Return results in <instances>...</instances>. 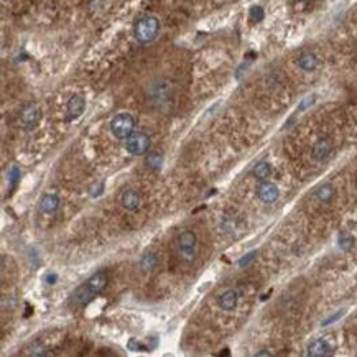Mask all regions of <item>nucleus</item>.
<instances>
[{
	"label": "nucleus",
	"mask_w": 357,
	"mask_h": 357,
	"mask_svg": "<svg viewBox=\"0 0 357 357\" xmlns=\"http://www.w3.org/2000/svg\"><path fill=\"white\" fill-rule=\"evenodd\" d=\"M251 20H254V22H262L264 20V17H265V12H264V9L262 7H252L251 9Z\"/></svg>",
	"instance_id": "21"
},
{
	"label": "nucleus",
	"mask_w": 357,
	"mask_h": 357,
	"mask_svg": "<svg viewBox=\"0 0 357 357\" xmlns=\"http://www.w3.org/2000/svg\"><path fill=\"white\" fill-rule=\"evenodd\" d=\"M66 107H68L69 118H77V117H81L82 112H84L86 100L82 96H79V94H74V96H71V99L68 100Z\"/></svg>",
	"instance_id": "11"
},
{
	"label": "nucleus",
	"mask_w": 357,
	"mask_h": 357,
	"mask_svg": "<svg viewBox=\"0 0 357 357\" xmlns=\"http://www.w3.org/2000/svg\"><path fill=\"white\" fill-rule=\"evenodd\" d=\"M314 96H309V97H306L305 100H303V102L300 104V107H298V110H305V109H308V105H311L313 102H314Z\"/></svg>",
	"instance_id": "26"
},
{
	"label": "nucleus",
	"mask_w": 357,
	"mask_h": 357,
	"mask_svg": "<svg viewBox=\"0 0 357 357\" xmlns=\"http://www.w3.org/2000/svg\"><path fill=\"white\" fill-rule=\"evenodd\" d=\"M176 252L180 259L191 264L198 257V239L191 230H183L176 239Z\"/></svg>",
	"instance_id": "3"
},
{
	"label": "nucleus",
	"mask_w": 357,
	"mask_h": 357,
	"mask_svg": "<svg viewBox=\"0 0 357 357\" xmlns=\"http://www.w3.org/2000/svg\"><path fill=\"white\" fill-rule=\"evenodd\" d=\"M134 130H135V118L130 114H127V112L117 114L110 121V132L114 134L115 139L127 140L129 137L134 134Z\"/></svg>",
	"instance_id": "4"
},
{
	"label": "nucleus",
	"mask_w": 357,
	"mask_h": 357,
	"mask_svg": "<svg viewBox=\"0 0 357 357\" xmlns=\"http://www.w3.org/2000/svg\"><path fill=\"white\" fill-rule=\"evenodd\" d=\"M278 188L273 183H262L257 188V196L264 203H275L278 199Z\"/></svg>",
	"instance_id": "10"
},
{
	"label": "nucleus",
	"mask_w": 357,
	"mask_h": 357,
	"mask_svg": "<svg viewBox=\"0 0 357 357\" xmlns=\"http://www.w3.org/2000/svg\"><path fill=\"white\" fill-rule=\"evenodd\" d=\"M298 66L303 71H314L318 68V58L313 53H303L298 58Z\"/></svg>",
	"instance_id": "15"
},
{
	"label": "nucleus",
	"mask_w": 357,
	"mask_h": 357,
	"mask_svg": "<svg viewBox=\"0 0 357 357\" xmlns=\"http://www.w3.org/2000/svg\"><path fill=\"white\" fill-rule=\"evenodd\" d=\"M352 246H354V237L346 234V232H342V234L339 235V247H341L342 251H349Z\"/></svg>",
	"instance_id": "20"
},
{
	"label": "nucleus",
	"mask_w": 357,
	"mask_h": 357,
	"mask_svg": "<svg viewBox=\"0 0 357 357\" xmlns=\"http://www.w3.org/2000/svg\"><path fill=\"white\" fill-rule=\"evenodd\" d=\"M316 196L319 201H323V203H329L332 199V196H334V188H332L331 184H323V186L318 188Z\"/></svg>",
	"instance_id": "19"
},
{
	"label": "nucleus",
	"mask_w": 357,
	"mask_h": 357,
	"mask_svg": "<svg viewBox=\"0 0 357 357\" xmlns=\"http://www.w3.org/2000/svg\"><path fill=\"white\" fill-rule=\"evenodd\" d=\"M252 175L257 178V180H267L270 175H272V166L270 163H267V162H260L254 166V170H252Z\"/></svg>",
	"instance_id": "17"
},
{
	"label": "nucleus",
	"mask_w": 357,
	"mask_h": 357,
	"mask_svg": "<svg viewBox=\"0 0 357 357\" xmlns=\"http://www.w3.org/2000/svg\"><path fill=\"white\" fill-rule=\"evenodd\" d=\"M237 301H239L237 291L227 290V291H224L221 296H219L217 305H219V308H221V309H224V311H232V309L237 306Z\"/></svg>",
	"instance_id": "12"
},
{
	"label": "nucleus",
	"mask_w": 357,
	"mask_h": 357,
	"mask_svg": "<svg viewBox=\"0 0 357 357\" xmlns=\"http://www.w3.org/2000/svg\"><path fill=\"white\" fill-rule=\"evenodd\" d=\"M255 255H257V252H255V251L251 252V254H247V255H244V257L239 260V265H241V267H247V265L251 264V262L255 259Z\"/></svg>",
	"instance_id": "23"
},
{
	"label": "nucleus",
	"mask_w": 357,
	"mask_h": 357,
	"mask_svg": "<svg viewBox=\"0 0 357 357\" xmlns=\"http://www.w3.org/2000/svg\"><path fill=\"white\" fill-rule=\"evenodd\" d=\"M56 280H58V275H56V273H48V275L45 277V282L48 283V285H55Z\"/></svg>",
	"instance_id": "28"
},
{
	"label": "nucleus",
	"mask_w": 357,
	"mask_h": 357,
	"mask_svg": "<svg viewBox=\"0 0 357 357\" xmlns=\"http://www.w3.org/2000/svg\"><path fill=\"white\" fill-rule=\"evenodd\" d=\"M126 148L130 155H145L150 148V137L144 132H134L126 140Z\"/></svg>",
	"instance_id": "6"
},
{
	"label": "nucleus",
	"mask_w": 357,
	"mask_h": 357,
	"mask_svg": "<svg viewBox=\"0 0 357 357\" xmlns=\"http://www.w3.org/2000/svg\"><path fill=\"white\" fill-rule=\"evenodd\" d=\"M38 207H40V211L45 212V214L55 212V211H58V207H59V198L56 194H51V193L45 194L43 198L40 199Z\"/></svg>",
	"instance_id": "13"
},
{
	"label": "nucleus",
	"mask_w": 357,
	"mask_h": 357,
	"mask_svg": "<svg viewBox=\"0 0 357 357\" xmlns=\"http://www.w3.org/2000/svg\"><path fill=\"white\" fill-rule=\"evenodd\" d=\"M19 178H20V170L17 168V166H12V168L9 170V181L12 184H17Z\"/></svg>",
	"instance_id": "22"
},
{
	"label": "nucleus",
	"mask_w": 357,
	"mask_h": 357,
	"mask_svg": "<svg viewBox=\"0 0 357 357\" xmlns=\"http://www.w3.org/2000/svg\"><path fill=\"white\" fill-rule=\"evenodd\" d=\"M145 165L150 170H160L163 165V155L160 152H150L145 158Z\"/></svg>",
	"instance_id": "18"
},
{
	"label": "nucleus",
	"mask_w": 357,
	"mask_h": 357,
	"mask_svg": "<svg viewBox=\"0 0 357 357\" xmlns=\"http://www.w3.org/2000/svg\"><path fill=\"white\" fill-rule=\"evenodd\" d=\"M118 201H121L122 207H126L127 211H137L142 204L140 194L137 193L135 189H124Z\"/></svg>",
	"instance_id": "7"
},
{
	"label": "nucleus",
	"mask_w": 357,
	"mask_h": 357,
	"mask_svg": "<svg viewBox=\"0 0 357 357\" xmlns=\"http://www.w3.org/2000/svg\"><path fill=\"white\" fill-rule=\"evenodd\" d=\"M41 121V109L37 104H27L19 112V126L23 130H33Z\"/></svg>",
	"instance_id": "5"
},
{
	"label": "nucleus",
	"mask_w": 357,
	"mask_h": 357,
	"mask_svg": "<svg viewBox=\"0 0 357 357\" xmlns=\"http://www.w3.org/2000/svg\"><path fill=\"white\" fill-rule=\"evenodd\" d=\"M332 150V144L329 139H319L313 147V157L316 160H324L329 155V152Z\"/></svg>",
	"instance_id": "14"
},
{
	"label": "nucleus",
	"mask_w": 357,
	"mask_h": 357,
	"mask_svg": "<svg viewBox=\"0 0 357 357\" xmlns=\"http://www.w3.org/2000/svg\"><path fill=\"white\" fill-rule=\"evenodd\" d=\"M33 350H30V354L32 355H46V349L43 346H40V344H33Z\"/></svg>",
	"instance_id": "25"
},
{
	"label": "nucleus",
	"mask_w": 357,
	"mask_h": 357,
	"mask_svg": "<svg viewBox=\"0 0 357 357\" xmlns=\"http://www.w3.org/2000/svg\"><path fill=\"white\" fill-rule=\"evenodd\" d=\"M344 313H346V311H344V309H341V311H337V313H334V314H332V316H329V318H326V319L323 321V326H328V324H331V323H334V321H336V319H339V318H341V316H344Z\"/></svg>",
	"instance_id": "24"
},
{
	"label": "nucleus",
	"mask_w": 357,
	"mask_h": 357,
	"mask_svg": "<svg viewBox=\"0 0 357 357\" xmlns=\"http://www.w3.org/2000/svg\"><path fill=\"white\" fill-rule=\"evenodd\" d=\"M157 265H158V257L155 255V252H145L144 255H142V259H140L142 270L152 272Z\"/></svg>",
	"instance_id": "16"
},
{
	"label": "nucleus",
	"mask_w": 357,
	"mask_h": 357,
	"mask_svg": "<svg viewBox=\"0 0 357 357\" xmlns=\"http://www.w3.org/2000/svg\"><path fill=\"white\" fill-rule=\"evenodd\" d=\"M160 33V20L155 15H144L135 22L134 37L140 43H150Z\"/></svg>",
	"instance_id": "2"
},
{
	"label": "nucleus",
	"mask_w": 357,
	"mask_h": 357,
	"mask_svg": "<svg viewBox=\"0 0 357 357\" xmlns=\"http://www.w3.org/2000/svg\"><path fill=\"white\" fill-rule=\"evenodd\" d=\"M107 285V273L104 270H99L97 273L89 278L87 282H84L81 287H77L76 291L71 296V301H73L74 306H86L87 303H91L94 300V296L100 293Z\"/></svg>",
	"instance_id": "1"
},
{
	"label": "nucleus",
	"mask_w": 357,
	"mask_h": 357,
	"mask_svg": "<svg viewBox=\"0 0 357 357\" xmlns=\"http://www.w3.org/2000/svg\"><path fill=\"white\" fill-rule=\"evenodd\" d=\"M129 347H132V350H147L145 346H142V344H139L135 341V339H130L129 341Z\"/></svg>",
	"instance_id": "27"
},
{
	"label": "nucleus",
	"mask_w": 357,
	"mask_h": 357,
	"mask_svg": "<svg viewBox=\"0 0 357 357\" xmlns=\"http://www.w3.org/2000/svg\"><path fill=\"white\" fill-rule=\"evenodd\" d=\"M331 346L324 339H314L308 344V349H306V354L309 357H324V355H331Z\"/></svg>",
	"instance_id": "9"
},
{
	"label": "nucleus",
	"mask_w": 357,
	"mask_h": 357,
	"mask_svg": "<svg viewBox=\"0 0 357 357\" xmlns=\"http://www.w3.org/2000/svg\"><path fill=\"white\" fill-rule=\"evenodd\" d=\"M257 355H270L269 352H267V350H262V352H259Z\"/></svg>",
	"instance_id": "30"
},
{
	"label": "nucleus",
	"mask_w": 357,
	"mask_h": 357,
	"mask_svg": "<svg viewBox=\"0 0 357 357\" xmlns=\"http://www.w3.org/2000/svg\"><path fill=\"white\" fill-rule=\"evenodd\" d=\"M293 2H295V4H306L308 0H293Z\"/></svg>",
	"instance_id": "29"
},
{
	"label": "nucleus",
	"mask_w": 357,
	"mask_h": 357,
	"mask_svg": "<svg viewBox=\"0 0 357 357\" xmlns=\"http://www.w3.org/2000/svg\"><path fill=\"white\" fill-rule=\"evenodd\" d=\"M171 97L170 94V86L166 82H157L155 86H152V91H150V99L155 105H160V104H165L166 100Z\"/></svg>",
	"instance_id": "8"
}]
</instances>
